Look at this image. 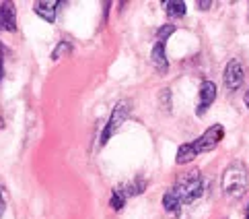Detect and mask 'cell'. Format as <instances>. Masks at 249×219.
<instances>
[{"instance_id": "cell-1", "label": "cell", "mask_w": 249, "mask_h": 219, "mask_svg": "<svg viewBox=\"0 0 249 219\" xmlns=\"http://www.w3.org/2000/svg\"><path fill=\"white\" fill-rule=\"evenodd\" d=\"M247 180H249V172L245 168L243 161H235L222 174V192L231 199L241 197L245 188H247Z\"/></svg>"}, {"instance_id": "cell-2", "label": "cell", "mask_w": 249, "mask_h": 219, "mask_svg": "<svg viewBox=\"0 0 249 219\" xmlns=\"http://www.w3.org/2000/svg\"><path fill=\"white\" fill-rule=\"evenodd\" d=\"M173 192L183 205H190L194 200H198L204 195V180H202V174L200 172H188L185 176H181L179 180L175 182Z\"/></svg>"}, {"instance_id": "cell-3", "label": "cell", "mask_w": 249, "mask_h": 219, "mask_svg": "<svg viewBox=\"0 0 249 219\" xmlns=\"http://www.w3.org/2000/svg\"><path fill=\"white\" fill-rule=\"evenodd\" d=\"M128 116H130V103L124 100V101H120L118 106L113 108V112H111V116H109V120H107V124H105V128H103V135H101V147L109 141V139L118 133V130L122 128V124L128 120Z\"/></svg>"}, {"instance_id": "cell-4", "label": "cell", "mask_w": 249, "mask_h": 219, "mask_svg": "<svg viewBox=\"0 0 249 219\" xmlns=\"http://www.w3.org/2000/svg\"><path fill=\"white\" fill-rule=\"evenodd\" d=\"M222 137H225V128H222V124H214V126H210L200 139H196V141L192 143V147L198 155L206 153V151H212V149L222 141Z\"/></svg>"}, {"instance_id": "cell-5", "label": "cell", "mask_w": 249, "mask_h": 219, "mask_svg": "<svg viewBox=\"0 0 249 219\" xmlns=\"http://www.w3.org/2000/svg\"><path fill=\"white\" fill-rule=\"evenodd\" d=\"M243 66L239 60H229V64L225 68V87L229 91H237L243 85Z\"/></svg>"}, {"instance_id": "cell-6", "label": "cell", "mask_w": 249, "mask_h": 219, "mask_svg": "<svg viewBox=\"0 0 249 219\" xmlns=\"http://www.w3.org/2000/svg\"><path fill=\"white\" fill-rule=\"evenodd\" d=\"M216 100V85L212 81H204L200 87V93H198V106H196V114L202 116L206 114V110L212 106V101Z\"/></svg>"}, {"instance_id": "cell-7", "label": "cell", "mask_w": 249, "mask_h": 219, "mask_svg": "<svg viewBox=\"0 0 249 219\" xmlns=\"http://www.w3.org/2000/svg\"><path fill=\"white\" fill-rule=\"evenodd\" d=\"M17 29V13L13 2H2L0 4V31L13 33Z\"/></svg>"}, {"instance_id": "cell-8", "label": "cell", "mask_w": 249, "mask_h": 219, "mask_svg": "<svg viewBox=\"0 0 249 219\" xmlns=\"http://www.w3.org/2000/svg\"><path fill=\"white\" fill-rule=\"evenodd\" d=\"M62 6V2H37L33 6V11L37 13L43 21L48 23H54L56 21V11Z\"/></svg>"}, {"instance_id": "cell-9", "label": "cell", "mask_w": 249, "mask_h": 219, "mask_svg": "<svg viewBox=\"0 0 249 219\" xmlns=\"http://www.w3.org/2000/svg\"><path fill=\"white\" fill-rule=\"evenodd\" d=\"M153 62L157 66V71L159 73H167V68H169V60H167V54H165V43L163 41H157L155 43V48H153Z\"/></svg>"}, {"instance_id": "cell-10", "label": "cell", "mask_w": 249, "mask_h": 219, "mask_svg": "<svg viewBox=\"0 0 249 219\" xmlns=\"http://www.w3.org/2000/svg\"><path fill=\"white\" fill-rule=\"evenodd\" d=\"M198 157V153L194 151V147H192V143H183L179 149H177V155H175V163H179V165H183V163H190L192 159H196Z\"/></svg>"}, {"instance_id": "cell-11", "label": "cell", "mask_w": 249, "mask_h": 219, "mask_svg": "<svg viewBox=\"0 0 249 219\" xmlns=\"http://www.w3.org/2000/svg\"><path fill=\"white\" fill-rule=\"evenodd\" d=\"M163 8H165V13L169 17H173V19H179V17H183L185 13H188V6H185V2H177V0L163 2Z\"/></svg>"}, {"instance_id": "cell-12", "label": "cell", "mask_w": 249, "mask_h": 219, "mask_svg": "<svg viewBox=\"0 0 249 219\" xmlns=\"http://www.w3.org/2000/svg\"><path fill=\"white\" fill-rule=\"evenodd\" d=\"M181 200H179V197L173 192V188L169 190V192H165V197H163V207H165V211L167 213H177L181 209Z\"/></svg>"}, {"instance_id": "cell-13", "label": "cell", "mask_w": 249, "mask_h": 219, "mask_svg": "<svg viewBox=\"0 0 249 219\" xmlns=\"http://www.w3.org/2000/svg\"><path fill=\"white\" fill-rule=\"evenodd\" d=\"M126 199H128V192L124 190V188H115L111 192V200H109V205L113 211H120V209H124V205H126Z\"/></svg>"}, {"instance_id": "cell-14", "label": "cell", "mask_w": 249, "mask_h": 219, "mask_svg": "<svg viewBox=\"0 0 249 219\" xmlns=\"http://www.w3.org/2000/svg\"><path fill=\"white\" fill-rule=\"evenodd\" d=\"M173 33H175V25H163V27L157 31V41H163L165 43V40H169Z\"/></svg>"}, {"instance_id": "cell-15", "label": "cell", "mask_w": 249, "mask_h": 219, "mask_svg": "<svg viewBox=\"0 0 249 219\" xmlns=\"http://www.w3.org/2000/svg\"><path fill=\"white\" fill-rule=\"evenodd\" d=\"M70 48H72V46H70L68 41H60V43H58V48L52 52V60H60V56H62V54H66V52H70Z\"/></svg>"}, {"instance_id": "cell-16", "label": "cell", "mask_w": 249, "mask_h": 219, "mask_svg": "<svg viewBox=\"0 0 249 219\" xmlns=\"http://www.w3.org/2000/svg\"><path fill=\"white\" fill-rule=\"evenodd\" d=\"M142 190H144V180H142V178H138L136 182H132V184H130L126 192H128V197H132V195L136 197V195H140Z\"/></svg>"}, {"instance_id": "cell-17", "label": "cell", "mask_w": 249, "mask_h": 219, "mask_svg": "<svg viewBox=\"0 0 249 219\" xmlns=\"http://www.w3.org/2000/svg\"><path fill=\"white\" fill-rule=\"evenodd\" d=\"M4 209H6V200H4V195L0 192V219H2V215H4Z\"/></svg>"}, {"instance_id": "cell-18", "label": "cell", "mask_w": 249, "mask_h": 219, "mask_svg": "<svg viewBox=\"0 0 249 219\" xmlns=\"http://www.w3.org/2000/svg\"><path fill=\"white\" fill-rule=\"evenodd\" d=\"M2 77H4V56L0 54V81H2Z\"/></svg>"}, {"instance_id": "cell-19", "label": "cell", "mask_w": 249, "mask_h": 219, "mask_svg": "<svg viewBox=\"0 0 249 219\" xmlns=\"http://www.w3.org/2000/svg\"><path fill=\"white\" fill-rule=\"evenodd\" d=\"M210 6H212V2H198V8H200V11H208Z\"/></svg>"}, {"instance_id": "cell-20", "label": "cell", "mask_w": 249, "mask_h": 219, "mask_svg": "<svg viewBox=\"0 0 249 219\" xmlns=\"http://www.w3.org/2000/svg\"><path fill=\"white\" fill-rule=\"evenodd\" d=\"M245 106L249 108V89H247V93H245Z\"/></svg>"}, {"instance_id": "cell-21", "label": "cell", "mask_w": 249, "mask_h": 219, "mask_svg": "<svg viewBox=\"0 0 249 219\" xmlns=\"http://www.w3.org/2000/svg\"><path fill=\"white\" fill-rule=\"evenodd\" d=\"M4 48H6L4 43H0V54H4Z\"/></svg>"}, {"instance_id": "cell-22", "label": "cell", "mask_w": 249, "mask_h": 219, "mask_svg": "<svg viewBox=\"0 0 249 219\" xmlns=\"http://www.w3.org/2000/svg\"><path fill=\"white\" fill-rule=\"evenodd\" d=\"M247 219H249V209H247Z\"/></svg>"}]
</instances>
